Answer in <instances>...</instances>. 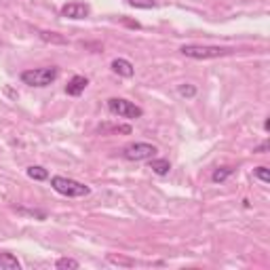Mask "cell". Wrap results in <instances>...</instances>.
<instances>
[{
  "label": "cell",
  "mask_w": 270,
  "mask_h": 270,
  "mask_svg": "<svg viewBox=\"0 0 270 270\" xmlns=\"http://www.w3.org/2000/svg\"><path fill=\"white\" fill-rule=\"evenodd\" d=\"M57 76H60V68L46 66V68H32V70H24L19 78H22V82L28 84V86H38V89H42V86H49L51 82H55Z\"/></svg>",
  "instance_id": "cell-1"
},
{
  "label": "cell",
  "mask_w": 270,
  "mask_h": 270,
  "mask_svg": "<svg viewBox=\"0 0 270 270\" xmlns=\"http://www.w3.org/2000/svg\"><path fill=\"white\" fill-rule=\"evenodd\" d=\"M51 186L55 192H60L62 196H68V198H80V196H86L91 192V188L82 184V182H76L72 178H64V176H55L51 178Z\"/></svg>",
  "instance_id": "cell-2"
},
{
  "label": "cell",
  "mask_w": 270,
  "mask_h": 270,
  "mask_svg": "<svg viewBox=\"0 0 270 270\" xmlns=\"http://www.w3.org/2000/svg\"><path fill=\"white\" fill-rule=\"evenodd\" d=\"M180 51L190 60H218V57L232 53L230 49H224V46H209V44H184Z\"/></svg>",
  "instance_id": "cell-3"
},
{
  "label": "cell",
  "mask_w": 270,
  "mask_h": 270,
  "mask_svg": "<svg viewBox=\"0 0 270 270\" xmlns=\"http://www.w3.org/2000/svg\"><path fill=\"white\" fill-rule=\"evenodd\" d=\"M156 146L148 142H133L129 146L122 148V158L133 160V162H140V160H150L152 156H156Z\"/></svg>",
  "instance_id": "cell-4"
},
{
  "label": "cell",
  "mask_w": 270,
  "mask_h": 270,
  "mask_svg": "<svg viewBox=\"0 0 270 270\" xmlns=\"http://www.w3.org/2000/svg\"><path fill=\"white\" fill-rule=\"evenodd\" d=\"M108 110L112 114H116V116H122V118H142L144 116V110L140 106H135L133 102L122 100V98H110Z\"/></svg>",
  "instance_id": "cell-5"
},
{
  "label": "cell",
  "mask_w": 270,
  "mask_h": 270,
  "mask_svg": "<svg viewBox=\"0 0 270 270\" xmlns=\"http://www.w3.org/2000/svg\"><path fill=\"white\" fill-rule=\"evenodd\" d=\"M91 13L89 4L84 2H78V0H74V2H68L62 6V17H68V19H86Z\"/></svg>",
  "instance_id": "cell-6"
},
{
  "label": "cell",
  "mask_w": 270,
  "mask_h": 270,
  "mask_svg": "<svg viewBox=\"0 0 270 270\" xmlns=\"http://www.w3.org/2000/svg\"><path fill=\"white\" fill-rule=\"evenodd\" d=\"M86 84H89V78H86V76H74V78H70V82L66 84V93L72 95V98H78V95L86 89Z\"/></svg>",
  "instance_id": "cell-7"
},
{
  "label": "cell",
  "mask_w": 270,
  "mask_h": 270,
  "mask_svg": "<svg viewBox=\"0 0 270 270\" xmlns=\"http://www.w3.org/2000/svg\"><path fill=\"white\" fill-rule=\"evenodd\" d=\"M112 72L114 74H118V76H124V78H131V76L135 74V68L129 60H122V57H118V60H114L112 62Z\"/></svg>",
  "instance_id": "cell-8"
},
{
  "label": "cell",
  "mask_w": 270,
  "mask_h": 270,
  "mask_svg": "<svg viewBox=\"0 0 270 270\" xmlns=\"http://www.w3.org/2000/svg\"><path fill=\"white\" fill-rule=\"evenodd\" d=\"M38 38L44 42H49V44H68V38L62 36V34H57V32H49V30H36Z\"/></svg>",
  "instance_id": "cell-9"
},
{
  "label": "cell",
  "mask_w": 270,
  "mask_h": 270,
  "mask_svg": "<svg viewBox=\"0 0 270 270\" xmlns=\"http://www.w3.org/2000/svg\"><path fill=\"white\" fill-rule=\"evenodd\" d=\"M148 162H150V169L156 173V176H167V173L171 171V162L167 158H154L152 156Z\"/></svg>",
  "instance_id": "cell-10"
},
{
  "label": "cell",
  "mask_w": 270,
  "mask_h": 270,
  "mask_svg": "<svg viewBox=\"0 0 270 270\" xmlns=\"http://www.w3.org/2000/svg\"><path fill=\"white\" fill-rule=\"evenodd\" d=\"M0 268L2 270H19L22 264L13 254H0Z\"/></svg>",
  "instance_id": "cell-11"
},
{
  "label": "cell",
  "mask_w": 270,
  "mask_h": 270,
  "mask_svg": "<svg viewBox=\"0 0 270 270\" xmlns=\"http://www.w3.org/2000/svg\"><path fill=\"white\" fill-rule=\"evenodd\" d=\"M234 173V169L232 167H218L214 173H211V180L216 182V184H222V182H226L230 176Z\"/></svg>",
  "instance_id": "cell-12"
},
{
  "label": "cell",
  "mask_w": 270,
  "mask_h": 270,
  "mask_svg": "<svg viewBox=\"0 0 270 270\" xmlns=\"http://www.w3.org/2000/svg\"><path fill=\"white\" fill-rule=\"evenodd\" d=\"M28 178H32L36 182H44V180H49V171H46L44 167L32 165V167H28Z\"/></svg>",
  "instance_id": "cell-13"
},
{
  "label": "cell",
  "mask_w": 270,
  "mask_h": 270,
  "mask_svg": "<svg viewBox=\"0 0 270 270\" xmlns=\"http://www.w3.org/2000/svg\"><path fill=\"white\" fill-rule=\"evenodd\" d=\"M55 268L57 270H78L80 264L76 262V260H72V258H60L55 262Z\"/></svg>",
  "instance_id": "cell-14"
},
{
  "label": "cell",
  "mask_w": 270,
  "mask_h": 270,
  "mask_svg": "<svg viewBox=\"0 0 270 270\" xmlns=\"http://www.w3.org/2000/svg\"><path fill=\"white\" fill-rule=\"evenodd\" d=\"M178 93L182 95V98H186V100H192L196 95V86L194 84H188V82H184V84H180L178 86Z\"/></svg>",
  "instance_id": "cell-15"
},
{
  "label": "cell",
  "mask_w": 270,
  "mask_h": 270,
  "mask_svg": "<svg viewBox=\"0 0 270 270\" xmlns=\"http://www.w3.org/2000/svg\"><path fill=\"white\" fill-rule=\"evenodd\" d=\"M254 176L262 182V184H270V173H268V167H256V171H254Z\"/></svg>",
  "instance_id": "cell-16"
},
{
  "label": "cell",
  "mask_w": 270,
  "mask_h": 270,
  "mask_svg": "<svg viewBox=\"0 0 270 270\" xmlns=\"http://www.w3.org/2000/svg\"><path fill=\"white\" fill-rule=\"evenodd\" d=\"M127 2L135 8H154L156 6V0H127Z\"/></svg>",
  "instance_id": "cell-17"
},
{
  "label": "cell",
  "mask_w": 270,
  "mask_h": 270,
  "mask_svg": "<svg viewBox=\"0 0 270 270\" xmlns=\"http://www.w3.org/2000/svg\"><path fill=\"white\" fill-rule=\"evenodd\" d=\"M108 262H112V264H116V266H133L135 262L133 260H127V258H120V256H114V254H110L108 256Z\"/></svg>",
  "instance_id": "cell-18"
},
{
  "label": "cell",
  "mask_w": 270,
  "mask_h": 270,
  "mask_svg": "<svg viewBox=\"0 0 270 270\" xmlns=\"http://www.w3.org/2000/svg\"><path fill=\"white\" fill-rule=\"evenodd\" d=\"M100 131H102V133H106V131H118V133H131V127H129V124H122V127H100Z\"/></svg>",
  "instance_id": "cell-19"
},
{
  "label": "cell",
  "mask_w": 270,
  "mask_h": 270,
  "mask_svg": "<svg viewBox=\"0 0 270 270\" xmlns=\"http://www.w3.org/2000/svg\"><path fill=\"white\" fill-rule=\"evenodd\" d=\"M19 214H28V216H36V218H40V220H44L46 216H44V211H32V209H17Z\"/></svg>",
  "instance_id": "cell-20"
},
{
  "label": "cell",
  "mask_w": 270,
  "mask_h": 270,
  "mask_svg": "<svg viewBox=\"0 0 270 270\" xmlns=\"http://www.w3.org/2000/svg\"><path fill=\"white\" fill-rule=\"evenodd\" d=\"M268 148H270V144H268V142H262L258 148H254V154H266Z\"/></svg>",
  "instance_id": "cell-21"
}]
</instances>
